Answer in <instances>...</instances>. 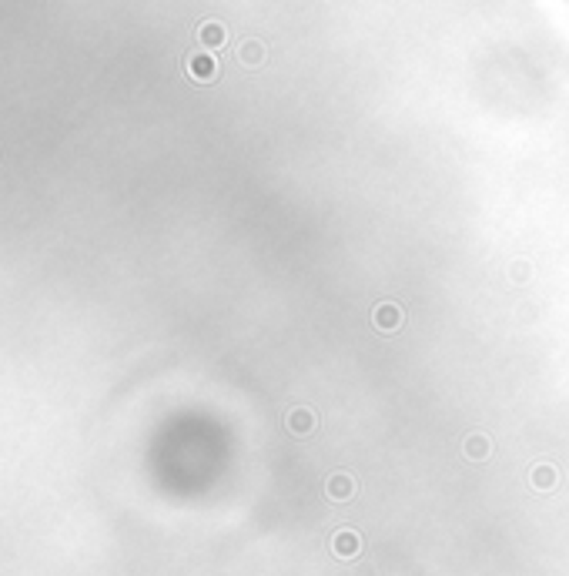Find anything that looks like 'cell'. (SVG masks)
I'll list each match as a JSON object with an SVG mask.
<instances>
[{
  "instance_id": "30bf717a",
  "label": "cell",
  "mask_w": 569,
  "mask_h": 576,
  "mask_svg": "<svg viewBox=\"0 0 569 576\" xmlns=\"http://www.w3.org/2000/svg\"><path fill=\"white\" fill-rule=\"evenodd\" d=\"M529 261H526V258H516V261H512V269H509V278H512V282H526V278H529Z\"/></svg>"
},
{
  "instance_id": "7a4b0ae2",
  "label": "cell",
  "mask_w": 569,
  "mask_h": 576,
  "mask_svg": "<svg viewBox=\"0 0 569 576\" xmlns=\"http://www.w3.org/2000/svg\"><path fill=\"white\" fill-rule=\"evenodd\" d=\"M355 489H358V483H355V476L352 473H332L329 479H325V496H329L332 502H348L355 496Z\"/></svg>"
},
{
  "instance_id": "8992f818",
  "label": "cell",
  "mask_w": 569,
  "mask_h": 576,
  "mask_svg": "<svg viewBox=\"0 0 569 576\" xmlns=\"http://www.w3.org/2000/svg\"><path fill=\"white\" fill-rule=\"evenodd\" d=\"M489 452H493V442H489L486 433H469L466 439H462V456H466V459L482 462V459H489Z\"/></svg>"
},
{
  "instance_id": "52a82bcc",
  "label": "cell",
  "mask_w": 569,
  "mask_h": 576,
  "mask_svg": "<svg viewBox=\"0 0 569 576\" xmlns=\"http://www.w3.org/2000/svg\"><path fill=\"white\" fill-rule=\"evenodd\" d=\"M529 479H532V486H536V489L549 493V489H556L559 473H556V466H553V462H539V466L529 473Z\"/></svg>"
},
{
  "instance_id": "ba28073f",
  "label": "cell",
  "mask_w": 569,
  "mask_h": 576,
  "mask_svg": "<svg viewBox=\"0 0 569 576\" xmlns=\"http://www.w3.org/2000/svg\"><path fill=\"white\" fill-rule=\"evenodd\" d=\"M198 37H201V44L208 47V51H218V47H225V40H228V30L218 20H208V24H201V30H198Z\"/></svg>"
},
{
  "instance_id": "9c48e42d",
  "label": "cell",
  "mask_w": 569,
  "mask_h": 576,
  "mask_svg": "<svg viewBox=\"0 0 569 576\" xmlns=\"http://www.w3.org/2000/svg\"><path fill=\"white\" fill-rule=\"evenodd\" d=\"M238 57L245 61V64H262V61H265V47H262L258 40H245V44H241V51H238Z\"/></svg>"
},
{
  "instance_id": "5b68a950",
  "label": "cell",
  "mask_w": 569,
  "mask_h": 576,
  "mask_svg": "<svg viewBox=\"0 0 569 576\" xmlns=\"http://www.w3.org/2000/svg\"><path fill=\"white\" fill-rule=\"evenodd\" d=\"M188 77L201 81V84L215 81L218 77V61L211 57V54H191L188 57Z\"/></svg>"
},
{
  "instance_id": "277c9868",
  "label": "cell",
  "mask_w": 569,
  "mask_h": 576,
  "mask_svg": "<svg viewBox=\"0 0 569 576\" xmlns=\"http://www.w3.org/2000/svg\"><path fill=\"white\" fill-rule=\"evenodd\" d=\"M285 425H288L291 435H312L318 425V416H315V409L298 406V409H291L288 416H285Z\"/></svg>"
},
{
  "instance_id": "3957f363",
  "label": "cell",
  "mask_w": 569,
  "mask_h": 576,
  "mask_svg": "<svg viewBox=\"0 0 569 576\" xmlns=\"http://www.w3.org/2000/svg\"><path fill=\"white\" fill-rule=\"evenodd\" d=\"M332 553L339 556V560H355L358 553H362V536L348 529V526H341L339 533L332 536Z\"/></svg>"
},
{
  "instance_id": "6da1fadb",
  "label": "cell",
  "mask_w": 569,
  "mask_h": 576,
  "mask_svg": "<svg viewBox=\"0 0 569 576\" xmlns=\"http://www.w3.org/2000/svg\"><path fill=\"white\" fill-rule=\"evenodd\" d=\"M372 325L379 329V332H399L405 325V312L402 305H395V302H382V305L372 308Z\"/></svg>"
}]
</instances>
